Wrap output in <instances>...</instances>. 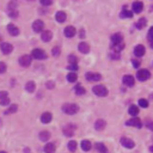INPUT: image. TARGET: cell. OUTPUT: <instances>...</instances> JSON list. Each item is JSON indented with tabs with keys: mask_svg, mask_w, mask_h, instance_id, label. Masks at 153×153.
<instances>
[{
	"mask_svg": "<svg viewBox=\"0 0 153 153\" xmlns=\"http://www.w3.org/2000/svg\"><path fill=\"white\" fill-rule=\"evenodd\" d=\"M62 111L67 115H74L79 111V107L73 103H66L62 105Z\"/></svg>",
	"mask_w": 153,
	"mask_h": 153,
	"instance_id": "1",
	"label": "cell"
},
{
	"mask_svg": "<svg viewBox=\"0 0 153 153\" xmlns=\"http://www.w3.org/2000/svg\"><path fill=\"white\" fill-rule=\"evenodd\" d=\"M92 91L96 96H98V97H105V96H108L109 91H108V88L105 86H103V85H96L92 87Z\"/></svg>",
	"mask_w": 153,
	"mask_h": 153,
	"instance_id": "2",
	"label": "cell"
},
{
	"mask_svg": "<svg viewBox=\"0 0 153 153\" xmlns=\"http://www.w3.org/2000/svg\"><path fill=\"white\" fill-rule=\"evenodd\" d=\"M136 77H138V79L140 80V82H146V80L150 79L151 73H150L148 69H140L138 72V74H136Z\"/></svg>",
	"mask_w": 153,
	"mask_h": 153,
	"instance_id": "3",
	"label": "cell"
},
{
	"mask_svg": "<svg viewBox=\"0 0 153 153\" xmlns=\"http://www.w3.org/2000/svg\"><path fill=\"white\" fill-rule=\"evenodd\" d=\"M30 56L34 59H37V60H44L47 58V54L41 49H34Z\"/></svg>",
	"mask_w": 153,
	"mask_h": 153,
	"instance_id": "4",
	"label": "cell"
},
{
	"mask_svg": "<svg viewBox=\"0 0 153 153\" xmlns=\"http://www.w3.org/2000/svg\"><path fill=\"white\" fill-rule=\"evenodd\" d=\"M31 60H33V58L30 55H23L19 58V65L23 67H29L31 65Z\"/></svg>",
	"mask_w": 153,
	"mask_h": 153,
	"instance_id": "5",
	"label": "cell"
},
{
	"mask_svg": "<svg viewBox=\"0 0 153 153\" xmlns=\"http://www.w3.org/2000/svg\"><path fill=\"white\" fill-rule=\"evenodd\" d=\"M43 29H44V23L42 20L37 19V20L34 22V24H33V30L35 31V33H41V31H43Z\"/></svg>",
	"mask_w": 153,
	"mask_h": 153,
	"instance_id": "6",
	"label": "cell"
},
{
	"mask_svg": "<svg viewBox=\"0 0 153 153\" xmlns=\"http://www.w3.org/2000/svg\"><path fill=\"white\" fill-rule=\"evenodd\" d=\"M86 79L88 82H99L102 79V75L99 73H92V72H88L86 73Z\"/></svg>",
	"mask_w": 153,
	"mask_h": 153,
	"instance_id": "7",
	"label": "cell"
},
{
	"mask_svg": "<svg viewBox=\"0 0 153 153\" xmlns=\"http://www.w3.org/2000/svg\"><path fill=\"white\" fill-rule=\"evenodd\" d=\"M127 126H131V127H136V128H141L142 123L141 121L138 117H133L132 120H128L127 121Z\"/></svg>",
	"mask_w": 153,
	"mask_h": 153,
	"instance_id": "8",
	"label": "cell"
},
{
	"mask_svg": "<svg viewBox=\"0 0 153 153\" xmlns=\"http://www.w3.org/2000/svg\"><path fill=\"white\" fill-rule=\"evenodd\" d=\"M121 143H122V146L126 148H133L135 146L134 141L132 139H128V138H121Z\"/></svg>",
	"mask_w": 153,
	"mask_h": 153,
	"instance_id": "9",
	"label": "cell"
},
{
	"mask_svg": "<svg viewBox=\"0 0 153 153\" xmlns=\"http://www.w3.org/2000/svg\"><path fill=\"white\" fill-rule=\"evenodd\" d=\"M122 82H123V84H124V85H127V86H129V87L134 86V84H135V80H134V77H132V75H129V74H127V75H124V77H123V79H122Z\"/></svg>",
	"mask_w": 153,
	"mask_h": 153,
	"instance_id": "10",
	"label": "cell"
},
{
	"mask_svg": "<svg viewBox=\"0 0 153 153\" xmlns=\"http://www.w3.org/2000/svg\"><path fill=\"white\" fill-rule=\"evenodd\" d=\"M0 48H1V52H3L4 54H10V53H12V50H13V47H12V44L7 43V42H5V43H1V46H0Z\"/></svg>",
	"mask_w": 153,
	"mask_h": 153,
	"instance_id": "11",
	"label": "cell"
},
{
	"mask_svg": "<svg viewBox=\"0 0 153 153\" xmlns=\"http://www.w3.org/2000/svg\"><path fill=\"white\" fill-rule=\"evenodd\" d=\"M145 54V47L142 44H138L135 48H134V55L138 56V58H141Z\"/></svg>",
	"mask_w": 153,
	"mask_h": 153,
	"instance_id": "12",
	"label": "cell"
},
{
	"mask_svg": "<svg viewBox=\"0 0 153 153\" xmlns=\"http://www.w3.org/2000/svg\"><path fill=\"white\" fill-rule=\"evenodd\" d=\"M74 131H75V126H73V124H67L63 128V133H65L66 136H72L74 134Z\"/></svg>",
	"mask_w": 153,
	"mask_h": 153,
	"instance_id": "13",
	"label": "cell"
},
{
	"mask_svg": "<svg viewBox=\"0 0 153 153\" xmlns=\"http://www.w3.org/2000/svg\"><path fill=\"white\" fill-rule=\"evenodd\" d=\"M7 31H9V34L11 36H17V35H19V29L16 27V25H13V24H9V25H7Z\"/></svg>",
	"mask_w": 153,
	"mask_h": 153,
	"instance_id": "14",
	"label": "cell"
},
{
	"mask_svg": "<svg viewBox=\"0 0 153 153\" xmlns=\"http://www.w3.org/2000/svg\"><path fill=\"white\" fill-rule=\"evenodd\" d=\"M77 33V30L74 27H67L65 28V30H63V34H65L66 37H73Z\"/></svg>",
	"mask_w": 153,
	"mask_h": 153,
	"instance_id": "15",
	"label": "cell"
},
{
	"mask_svg": "<svg viewBox=\"0 0 153 153\" xmlns=\"http://www.w3.org/2000/svg\"><path fill=\"white\" fill-rule=\"evenodd\" d=\"M41 38H42V41H43V42H49L50 39L53 38V34H52V31H49V30L43 31L42 35H41Z\"/></svg>",
	"mask_w": 153,
	"mask_h": 153,
	"instance_id": "16",
	"label": "cell"
},
{
	"mask_svg": "<svg viewBox=\"0 0 153 153\" xmlns=\"http://www.w3.org/2000/svg\"><path fill=\"white\" fill-rule=\"evenodd\" d=\"M78 48H79V52L83 53V54H87L88 52H90V47H88V44L86 42H80Z\"/></svg>",
	"mask_w": 153,
	"mask_h": 153,
	"instance_id": "17",
	"label": "cell"
},
{
	"mask_svg": "<svg viewBox=\"0 0 153 153\" xmlns=\"http://www.w3.org/2000/svg\"><path fill=\"white\" fill-rule=\"evenodd\" d=\"M132 7H133V11L135 13H140L143 10V4L141 1H135V3H133V6Z\"/></svg>",
	"mask_w": 153,
	"mask_h": 153,
	"instance_id": "18",
	"label": "cell"
},
{
	"mask_svg": "<svg viewBox=\"0 0 153 153\" xmlns=\"http://www.w3.org/2000/svg\"><path fill=\"white\" fill-rule=\"evenodd\" d=\"M111 42H112V46L118 44V43H122V35H121V34L112 35L111 36Z\"/></svg>",
	"mask_w": 153,
	"mask_h": 153,
	"instance_id": "19",
	"label": "cell"
},
{
	"mask_svg": "<svg viewBox=\"0 0 153 153\" xmlns=\"http://www.w3.org/2000/svg\"><path fill=\"white\" fill-rule=\"evenodd\" d=\"M55 150H56L55 143H53V142L46 143V146H44V152L46 153H55Z\"/></svg>",
	"mask_w": 153,
	"mask_h": 153,
	"instance_id": "20",
	"label": "cell"
},
{
	"mask_svg": "<svg viewBox=\"0 0 153 153\" xmlns=\"http://www.w3.org/2000/svg\"><path fill=\"white\" fill-rule=\"evenodd\" d=\"M66 17H67V16H66V13L63 12V11H59L58 13L55 14V19L58 20L59 23H63V22L66 20Z\"/></svg>",
	"mask_w": 153,
	"mask_h": 153,
	"instance_id": "21",
	"label": "cell"
},
{
	"mask_svg": "<svg viewBox=\"0 0 153 153\" xmlns=\"http://www.w3.org/2000/svg\"><path fill=\"white\" fill-rule=\"evenodd\" d=\"M105 121H104V120H97V121H96V123H95V128H96V129H97V131H103L104 129V128H105Z\"/></svg>",
	"mask_w": 153,
	"mask_h": 153,
	"instance_id": "22",
	"label": "cell"
},
{
	"mask_svg": "<svg viewBox=\"0 0 153 153\" xmlns=\"http://www.w3.org/2000/svg\"><path fill=\"white\" fill-rule=\"evenodd\" d=\"M52 118H53V116H52L50 112H43L42 116H41V121L43 123H49L52 121Z\"/></svg>",
	"mask_w": 153,
	"mask_h": 153,
	"instance_id": "23",
	"label": "cell"
},
{
	"mask_svg": "<svg viewBox=\"0 0 153 153\" xmlns=\"http://www.w3.org/2000/svg\"><path fill=\"white\" fill-rule=\"evenodd\" d=\"M96 150L99 151V153H109L108 148L105 147V145H103L102 142H97V143H96Z\"/></svg>",
	"mask_w": 153,
	"mask_h": 153,
	"instance_id": "24",
	"label": "cell"
},
{
	"mask_svg": "<svg viewBox=\"0 0 153 153\" xmlns=\"http://www.w3.org/2000/svg\"><path fill=\"white\" fill-rule=\"evenodd\" d=\"M128 112H129V115H132L133 117H136V115L139 114V108H138V105H131Z\"/></svg>",
	"mask_w": 153,
	"mask_h": 153,
	"instance_id": "25",
	"label": "cell"
},
{
	"mask_svg": "<svg viewBox=\"0 0 153 153\" xmlns=\"http://www.w3.org/2000/svg\"><path fill=\"white\" fill-rule=\"evenodd\" d=\"M50 138V133L49 132H47V131H43L39 133V139H41L42 141H48Z\"/></svg>",
	"mask_w": 153,
	"mask_h": 153,
	"instance_id": "26",
	"label": "cell"
},
{
	"mask_svg": "<svg viewBox=\"0 0 153 153\" xmlns=\"http://www.w3.org/2000/svg\"><path fill=\"white\" fill-rule=\"evenodd\" d=\"M35 88H36V84L34 82H28L27 85H25V90L28 92H34L35 91Z\"/></svg>",
	"mask_w": 153,
	"mask_h": 153,
	"instance_id": "27",
	"label": "cell"
},
{
	"mask_svg": "<svg viewBox=\"0 0 153 153\" xmlns=\"http://www.w3.org/2000/svg\"><path fill=\"white\" fill-rule=\"evenodd\" d=\"M82 148H83V151H85V152L90 151V150H91V142L88 141V140H83V141H82Z\"/></svg>",
	"mask_w": 153,
	"mask_h": 153,
	"instance_id": "28",
	"label": "cell"
},
{
	"mask_svg": "<svg viewBox=\"0 0 153 153\" xmlns=\"http://www.w3.org/2000/svg\"><path fill=\"white\" fill-rule=\"evenodd\" d=\"M120 17L121 18H132L133 17V12L128 11V10H123L122 12L120 13Z\"/></svg>",
	"mask_w": 153,
	"mask_h": 153,
	"instance_id": "29",
	"label": "cell"
},
{
	"mask_svg": "<svg viewBox=\"0 0 153 153\" xmlns=\"http://www.w3.org/2000/svg\"><path fill=\"white\" fill-rule=\"evenodd\" d=\"M146 24H147L146 19H145V18H140L139 22L136 23V28H138V29H143L145 27H146Z\"/></svg>",
	"mask_w": 153,
	"mask_h": 153,
	"instance_id": "30",
	"label": "cell"
},
{
	"mask_svg": "<svg viewBox=\"0 0 153 153\" xmlns=\"http://www.w3.org/2000/svg\"><path fill=\"white\" fill-rule=\"evenodd\" d=\"M74 91H75V93L77 95H79V96H82V95H84L85 92H86V90L82 86V85H77L75 87H74Z\"/></svg>",
	"mask_w": 153,
	"mask_h": 153,
	"instance_id": "31",
	"label": "cell"
},
{
	"mask_svg": "<svg viewBox=\"0 0 153 153\" xmlns=\"http://www.w3.org/2000/svg\"><path fill=\"white\" fill-rule=\"evenodd\" d=\"M17 109H18V107L16 105V104H13V105H11L9 109H7L6 111H5V115H10V114H13V112H16L17 111Z\"/></svg>",
	"mask_w": 153,
	"mask_h": 153,
	"instance_id": "32",
	"label": "cell"
},
{
	"mask_svg": "<svg viewBox=\"0 0 153 153\" xmlns=\"http://www.w3.org/2000/svg\"><path fill=\"white\" fill-rule=\"evenodd\" d=\"M77 74L75 73H69V74H67V80L69 83H74V82H77Z\"/></svg>",
	"mask_w": 153,
	"mask_h": 153,
	"instance_id": "33",
	"label": "cell"
},
{
	"mask_svg": "<svg viewBox=\"0 0 153 153\" xmlns=\"http://www.w3.org/2000/svg\"><path fill=\"white\" fill-rule=\"evenodd\" d=\"M68 150H69L71 152L77 151V142H75V141H69V142H68Z\"/></svg>",
	"mask_w": 153,
	"mask_h": 153,
	"instance_id": "34",
	"label": "cell"
},
{
	"mask_svg": "<svg viewBox=\"0 0 153 153\" xmlns=\"http://www.w3.org/2000/svg\"><path fill=\"white\" fill-rule=\"evenodd\" d=\"M123 48H124V43H118V44H115V46H114V50L118 54L121 50L123 49Z\"/></svg>",
	"mask_w": 153,
	"mask_h": 153,
	"instance_id": "35",
	"label": "cell"
},
{
	"mask_svg": "<svg viewBox=\"0 0 153 153\" xmlns=\"http://www.w3.org/2000/svg\"><path fill=\"white\" fill-rule=\"evenodd\" d=\"M68 61H69L71 65H77V63H78V58H77V56H74V55H69Z\"/></svg>",
	"mask_w": 153,
	"mask_h": 153,
	"instance_id": "36",
	"label": "cell"
},
{
	"mask_svg": "<svg viewBox=\"0 0 153 153\" xmlns=\"http://www.w3.org/2000/svg\"><path fill=\"white\" fill-rule=\"evenodd\" d=\"M139 105H140L141 108H147V107H148V102H147L146 99L141 98V99H139Z\"/></svg>",
	"mask_w": 153,
	"mask_h": 153,
	"instance_id": "37",
	"label": "cell"
},
{
	"mask_svg": "<svg viewBox=\"0 0 153 153\" xmlns=\"http://www.w3.org/2000/svg\"><path fill=\"white\" fill-rule=\"evenodd\" d=\"M60 53H61V50H60V48H59V47H54V48H53V50H52L53 56H59Z\"/></svg>",
	"mask_w": 153,
	"mask_h": 153,
	"instance_id": "38",
	"label": "cell"
},
{
	"mask_svg": "<svg viewBox=\"0 0 153 153\" xmlns=\"http://www.w3.org/2000/svg\"><path fill=\"white\" fill-rule=\"evenodd\" d=\"M9 104H10V99H9V97H7V98H4V99L0 101V105H3V107H7Z\"/></svg>",
	"mask_w": 153,
	"mask_h": 153,
	"instance_id": "39",
	"label": "cell"
},
{
	"mask_svg": "<svg viewBox=\"0 0 153 153\" xmlns=\"http://www.w3.org/2000/svg\"><path fill=\"white\" fill-rule=\"evenodd\" d=\"M6 65H5V62H0V74H3L6 72Z\"/></svg>",
	"mask_w": 153,
	"mask_h": 153,
	"instance_id": "40",
	"label": "cell"
},
{
	"mask_svg": "<svg viewBox=\"0 0 153 153\" xmlns=\"http://www.w3.org/2000/svg\"><path fill=\"white\" fill-rule=\"evenodd\" d=\"M147 38H148V41H150V42H151V41H153V28H151V29H150L148 35H147Z\"/></svg>",
	"mask_w": 153,
	"mask_h": 153,
	"instance_id": "41",
	"label": "cell"
},
{
	"mask_svg": "<svg viewBox=\"0 0 153 153\" xmlns=\"http://www.w3.org/2000/svg\"><path fill=\"white\" fill-rule=\"evenodd\" d=\"M7 96H9V93L6 91H0V101L4 99V98H7Z\"/></svg>",
	"mask_w": 153,
	"mask_h": 153,
	"instance_id": "42",
	"label": "cell"
},
{
	"mask_svg": "<svg viewBox=\"0 0 153 153\" xmlns=\"http://www.w3.org/2000/svg\"><path fill=\"white\" fill-rule=\"evenodd\" d=\"M41 4L44 5V6H49V5L53 4V1L52 0H41Z\"/></svg>",
	"mask_w": 153,
	"mask_h": 153,
	"instance_id": "43",
	"label": "cell"
},
{
	"mask_svg": "<svg viewBox=\"0 0 153 153\" xmlns=\"http://www.w3.org/2000/svg\"><path fill=\"white\" fill-rule=\"evenodd\" d=\"M10 17H12V18H16V17H17V16H18V12L17 11H10Z\"/></svg>",
	"mask_w": 153,
	"mask_h": 153,
	"instance_id": "44",
	"label": "cell"
},
{
	"mask_svg": "<svg viewBox=\"0 0 153 153\" xmlns=\"http://www.w3.org/2000/svg\"><path fill=\"white\" fill-rule=\"evenodd\" d=\"M47 87L48 88H54V82H47Z\"/></svg>",
	"mask_w": 153,
	"mask_h": 153,
	"instance_id": "45",
	"label": "cell"
},
{
	"mask_svg": "<svg viewBox=\"0 0 153 153\" xmlns=\"http://www.w3.org/2000/svg\"><path fill=\"white\" fill-rule=\"evenodd\" d=\"M132 62H133V65H134V67H136V68H138V67L140 66V62H139L138 60H133Z\"/></svg>",
	"mask_w": 153,
	"mask_h": 153,
	"instance_id": "46",
	"label": "cell"
},
{
	"mask_svg": "<svg viewBox=\"0 0 153 153\" xmlns=\"http://www.w3.org/2000/svg\"><path fill=\"white\" fill-rule=\"evenodd\" d=\"M67 68H69V69H72V71H77V69H78V66H77V65H69Z\"/></svg>",
	"mask_w": 153,
	"mask_h": 153,
	"instance_id": "47",
	"label": "cell"
},
{
	"mask_svg": "<svg viewBox=\"0 0 153 153\" xmlns=\"http://www.w3.org/2000/svg\"><path fill=\"white\" fill-rule=\"evenodd\" d=\"M147 127L150 128V129H151V131H153V122H150V123L147 124Z\"/></svg>",
	"mask_w": 153,
	"mask_h": 153,
	"instance_id": "48",
	"label": "cell"
},
{
	"mask_svg": "<svg viewBox=\"0 0 153 153\" xmlns=\"http://www.w3.org/2000/svg\"><path fill=\"white\" fill-rule=\"evenodd\" d=\"M150 151H151V152H153V146H151V147H150Z\"/></svg>",
	"mask_w": 153,
	"mask_h": 153,
	"instance_id": "49",
	"label": "cell"
},
{
	"mask_svg": "<svg viewBox=\"0 0 153 153\" xmlns=\"http://www.w3.org/2000/svg\"><path fill=\"white\" fill-rule=\"evenodd\" d=\"M150 43H151V46H152V48H153V41H151Z\"/></svg>",
	"mask_w": 153,
	"mask_h": 153,
	"instance_id": "50",
	"label": "cell"
},
{
	"mask_svg": "<svg viewBox=\"0 0 153 153\" xmlns=\"http://www.w3.org/2000/svg\"><path fill=\"white\" fill-rule=\"evenodd\" d=\"M0 153H6V152H5V151H1V152H0Z\"/></svg>",
	"mask_w": 153,
	"mask_h": 153,
	"instance_id": "51",
	"label": "cell"
}]
</instances>
